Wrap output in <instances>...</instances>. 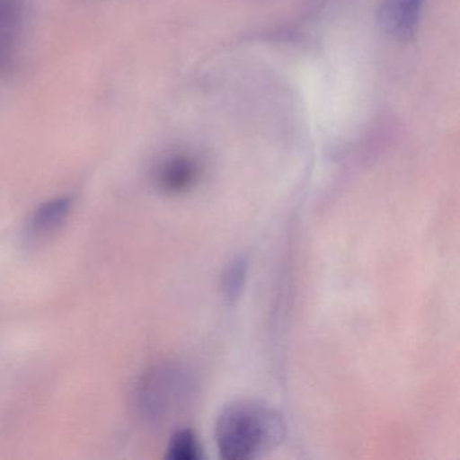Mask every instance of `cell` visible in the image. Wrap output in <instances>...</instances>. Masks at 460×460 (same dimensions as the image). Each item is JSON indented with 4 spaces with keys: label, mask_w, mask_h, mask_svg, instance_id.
<instances>
[{
    "label": "cell",
    "mask_w": 460,
    "mask_h": 460,
    "mask_svg": "<svg viewBox=\"0 0 460 460\" xmlns=\"http://www.w3.org/2000/svg\"><path fill=\"white\" fill-rule=\"evenodd\" d=\"M287 425L276 409L255 400H238L217 417L215 436L220 456L252 460L265 456L284 441Z\"/></svg>",
    "instance_id": "cell-1"
},
{
    "label": "cell",
    "mask_w": 460,
    "mask_h": 460,
    "mask_svg": "<svg viewBox=\"0 0 460 460\" xmlns=\"http://www.w3.org/2000/svg\"><path fill=\"white\" fill-rule=\"evenodd\" d=\"M196 381L184 366H158L139 385L138 408L152 422H164L176 416L195 394Z\"/></svg>",
    "instance_id": "cell-2"
},
{
    "label": "cell",
    "mask_w": 460,
    "mask_h": 460,
    "mask_svg": "<svg viewBox=\"0 0 460 460\" xmlns=\"http://www.w3.org/2000/svg\"><path fill=\"white\" fill-rule=\"evenodd\" d=\"M427 0H382L378 22L386 36L406 42L419 29Z\"/></svg>",
    "instance_id": "cell-3"
},
{
    "label": "cell",
    "mask_w": 460,
    "mask_h": 460,
    "mask_svg": "<svg viewBox=\"0 0 460 460\" xmlns=\"http://www.w3.org/2000/svg\"><path fill=\"white\" fill-rule=\"evenodd\" d=\"M201 165L198 158L188 153H174L164 158L155 171L158 190L169 195L190 190L200 179Z\"/></svg>",
    "instance_id": "cell-4"
},
{
    "label": "cell",
    "mask_w": 460,
    "mask_h": 460,
    "mask_svg": "<svg viewBox=\"0 0 460 460\" xmlns=\"http://www.w3.org/2000/svg\"><path fill=\"white\" fill-rule=\"evenodd\" d=\"M22 20L23 0H0V76L14 66Z\"/></svg>",
    "instance_id": "cell-5"
},
{
    "label": "cell",
    "mask_w": 460,
    "mask_h": 460,
    "mask_svg": "<svg viewBox=\"0 0 460 460\" xmlns=\"http://www.w3.org/2000/svg\"><path fill=\"white\" fill-rule=\"evenodd\" d=\"M71 198H58L41 204L29 220V235L42 239L52 235L66 222L71 214Z\"/></svg>",
    "instance_id": "cell-6"
},
{
    "label": "cell",
    "mask_w": 460,
    "mask_h": 460,
    "mask_svg": "<svg viewBox=\"0 0 460 460\" xmlns=\"http://www.w3.org/2000/svg\"><path fill=\"white\" fill-rule=\"evenodd\" d=\"M165 457L168 460L203 459V448L195 432L190 429H181L173 433L169 440Z\"/></svg>",
    "instance_id": "cell-7"
},
{
    "label": "cell",
    "mask_w": 460,
    "mask_h": 460,
    "mask_svg": "<svg viewBox=\"0 0 460 460\" xmlns=\"http://www.w3.org/2000/svg\"><path fill=\"white\" fill-rule=\"evenodd\" d=\"M247 271H249V262L246 258H236L226 269L222 279V290L225 297L231 303L238 300L239 296L243 292Z\"/></svg>",
    "instance_id": "cell-8"
}]
</instances>
